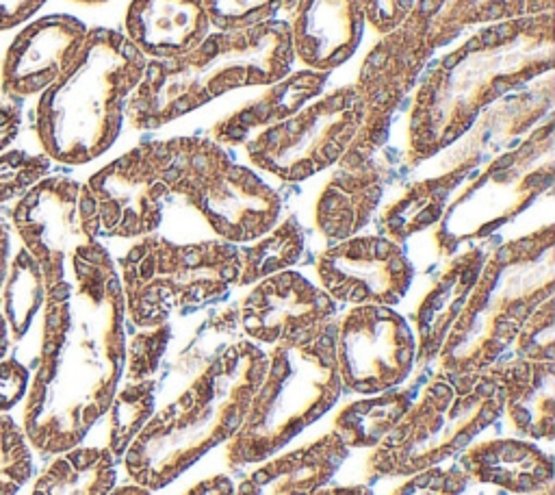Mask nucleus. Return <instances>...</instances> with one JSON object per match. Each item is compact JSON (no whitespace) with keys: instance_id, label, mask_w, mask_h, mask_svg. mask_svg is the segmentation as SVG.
<instances>
[{"instance_id":"6","label":"nucleus","mask_w":555,"mask_h":495,"mask_svg":"<svg viewBox=\"0 0 555 495\" xmlns=\"http://www.w3.org/2000/svg\"><path fill=\"white\" fill-rule=\"evenodd\" d=\"M553 224L488 250L468 302L440 352L438 371L475 376L503 360L538 304L555 295Z\"/></svg>"},{"instance_id":"34","label":"nucleus","mask_w":555,"mask_h":495,"mask_svg":"<svg viewBox=\"0 0 555 495\" xmlns=\"http://www.w3.org/2000/svg\"><path fill=\"white\" fill-rule=\"evenodd\" d=\"M4 321L11 341H20L43 304L46 284L39 265L22 248L4 278Z\"/></svg>"},{"instance_id":"39","label":"nucleus","mask_w":555,"mask_h":495,"mask_svg":"<svg viewBox=\"0 0 555 495\" xmlns=\"http://www.w3.org/2000/svg\"><path fill=\"white\" fill-rule=\"evenodd\" d=\"M48 156L24 154L20 150L0 156V204L22 195L48 172Z\"/></svg>"},{"instance_id":"47","label":"nucleus","mask_w":555,"mask_h":495,"mask_svg":"<svg viewBox=\"0 0 555 495\" xmlns=\"http://www.w3.org/2000/svg\"><path fill=\"white\" fill-rule=\"evenodd\" d=\"M312 495H373V491L364 484H351V486H332V488H317Z\"/></svg>"},{"instance_id":"46","label":"nucleus","mask_w":555,"mask_h":495,"mask_svg":"<svg viewBox=\"0 0 555 495\" xmlns=\"http://www.w3.org/2000/svg\"><path fill=\"white\" fill-rule=\"evenodd\" d=\"M9 250H11L9 226H7L4 219L0 217V289H2L4 278H7V271H9Z\"/></svg>"},{"instance_id":"29","label":"nucleus","mask_w":555,"mask_h":495,"mask_svg":"<svg viewBox=\"0 0 555 495\" xmlns=\"http://www.w3.org/2000/svg\"><path fill=\"white\" fill-rule=\"evenodd\" d=\"M412 11L425 20L427 41L436 50L468 28L548 13L553 0H418Z\"/></svg>"},{"instance_id":"11","label":"nucleus","mask_w":555,"mask_h":495,"mask_svg":"<svg viewBox=\"0 0 555 495\" xmlns=\"http://www.w3.org/2000/svg\"><path fill=\"white\" fill-rule=\"evenodd\" d=\"M553 119L533 128L522 143L490 158L444 208L434 241L440 256L462 243L481 241L520 215L553 185Z\"/></svg>"},{"instance_id":"14","label":"nucleus","mask_w":555,"mask_h":495,"mask_svg":"<svg viewBox=\"0 0 555 495\" xmlns=\"http://www.w3.org/2000/svg\"><path fill=\"white\" fill-rule=\"evenodd\" d=\"M11 221L24 250L41 269L46 289L65 280L74 250L100 234L98 208L87 185L67 176L37 180L17 200Z\"/></svg>"},{"instance_id":"32","label":"nucleus","mask_w":555,"mask_h":495,"mask_svg":"<svg viewBox=\"0 0 555 495\" xmlns=\"http://www.w3.org/2000/svg\"><path fill=\"white\" fill-rule=\"evenodd\" d=\"M412 397L405 389H386L364 399L347 404L336 417L332 432L345 447H375L410 408Z\"/></svg>"},{"instance_id":"27","label":"nucleus","mask_w":555,"mask_h":495,"mask_svg":"<svg viewBox=\"0 0 555 495\" xmlns=\"http://www.w3.org/2000/svg\"><path fill=\"white\" fill-rule=\"evenodd\" d=\"M460 154L462 156L449 169L410 185L379 213L377 226L384 237L401 243L440 221L451 193L483 161L479 154L466 150H460Z\"/></svg>"},{"instance_id":"50","label":"nucleus","mask_w":555,"mask_h":495,"mask_svg":"<svg viewBox=\"0 0 555 495\" xmlns=\"http://www.w3.org/2000/svg\"><path fill=\"white\" fill-rule=\"evenodd\" d=\"M293 4H295V0H282V7H284L286 11H288Z\"/></svg>"},{"instance_id":"42","label":"nucleus","mask_w":555,"mask_h":495,"mask_svg":"<svg viewBox=\"0 0 555 495\" xmlns=\"http://www.w3.org/2000/svg\"><path fill=\"white\" fill-rule=\"evenodd\" d=\"M28 382L30 376L26 365L17 358L0 360V412L11 410L26 395Z\"/></svg>"},{"instance_id":"23","label":"nucleus","mask_w":555,"mask_h":495,"mask_svg":"<svg viewBox=\"0 0 555 495\" xmlns=\"http://www.w3.org/2000/svg\"><path fill=\"white\" fill-rule=\"evenodd\" d=\"M347 454L349 447L334 432H327L297 449L269 456L241 480L234 495H312L330 482Z\"/></svg>"},{"instance_id":"20","label":"nucleus","mask_w":555,"mask_h":495,"mask_svg":"<svg viewBox=\"0 0 555 495\" xmlns=\"http://www.w3.org/2000/svg\"><path fill=\"white\" fill-rule=\"evenodd\" d=\"M291 48L308 69L330 72L358 48L364 15L358 0H295L288 9Z\"/></svg>"},{"instance_id":"17","label":"nucleus","mask_w":555,"mask_h":495,"mask_svg":"<svg viewBox=\"0 0 555 495\" xmlns=\"http://www.w3.org/2000/svg\"><path fill=\"white\" fill-rule=\"evenodd\" d=\"M317 274L334 302L392 306L408 293L414 267L399 243L384 234H364L336 241L321 252Z\"/></svg>"},{"instance_id":"13","label":"nucleus","mask_w":555,"mask_h":495,"mask_svg":"<svg viewBox=\"0 0 555 495\" xmlns=\"http://www.w3.org/2000/svg\"><path fill=\"white\" fill-rule=\"evenodd\" d=\"M431 54L425 20L416 11L373 46L353 85L362 106V122L338 163H358L377 154L388 139L395 111L416 85Z\"/></svg>"},{"instance_id":"2","label":"nucleus","mask_w":555,"mask_h":495,"mask_svg":"<svg viewBox=\"0 0 555 495\" xmlns=\"http://www.w3.org/2000/svg\"><path fill=\"white\" fill-rule=\"evenodd\" d=\"M553 63V11L477 28L425 74L410 111L408 163H423L462 139L490 104Z\"/></svg>"},{"instance_id":"22","label":"nucleus","mask_w":555,"mask_h":495,"mask_svg":"<svg viewBox=\"0 0 555 495\" xmlns=\"http://www.w3.org/2000/svg\"><path fill=\"white\" fill-rule=\"evenodd\" d=\"M503 389L512 430L535 441L555 439V363L507 358L486 369Z\"/></svg>"},{"instance_id":"37","label":"nucleus","mask_w":555,"mask_h":495,"mask_svg":"<svg viewBox=\"0 0 555 495\" xmlns=\"http://www.w3.org/2000/svg\"><path fill=\"white\" fill-rule=\"evenodd\" d=\"M514 356L555 363V295L538 304L527 317L514 341Z\"/></svg>"},{"instance_id":"4","label":"nucleus","mask_w":555,"mask_h":495,"mask_svg":"<svg viewBox=\"0 0 555 495\" xmlns=\"http://www.w3.org/2000/svg\"><path fill=\"white\" fill-rule=\"evenodd\" d=\"M291 30L284 20L232 33H208L195 48L173 59H152L126 102L134 128H160L221 93L271 85L293 65Z\"/></svg>"},{"instance_id":"10","label":"nucleus","mask_w":555,"mask_h":495,"mask_svg":"<svg viewBox=\"0 0 555 495\" xmlns=\"http://www.w3.org/2000/svg\"><path fill=\"white\" fill-rule=\"evenodd\" d=\"M165 178L228 243H249L269 232L282 200L258 174L234 163L210 137L167 139Z\"/></svg>"},{"instance_id":"31","label":"nucleus","mask_w":555,"mask_h":495,"mask_svg":"<svg viewBox=\"0 0 555 495\" xmlns=\"http://www.w3.org/2000/svg\"><path fill=\"white\" fill-rule=\"evenodd\" d=\"M115 486V456L108 447L76 445L54 454L33 495H106Z\"/></svg>"},{"instance_id":"15","label":"nucleus","mask_w":555,"mask_h":495,"mask_svg":"<svg viewBox=\"0 0 555 495\" xmlns=\"http://www.w3.org/2000/svg\"><path fill=\"white\" fill-rule=\"evenodd\" d=\"M334 354L340 386L373 395L399 386L414 369L416 339L408 321L390 306L362 304L336 323Z\"/></svg>"},{"instance_id":"41","label":"nucleus","mask_w":555,"mask_h":495,"mask_svg":"<svg viewBox=\"0 0 555 495\" xmlns=\"http://www.w3.org/2000/svg\"><path fill=\"white\" fill-rule=\"evenodd\" d=\"M364 20L382 35L397 28L418 0H358Z\"/></svg>"},{"instance_id":"30","label":"nucleus","mask_w":555,"mask_h":495,"mask_svg":"<svg viewBox=\"0 0 555 495\" xmlns=\"http://www.w3.org/2000/svg\"><path fill=\"white\" fill-rule=\"evenodd\" d=\"M553 102V87L516 93L503 102L490 104L468 128V141L462 150L488 158L509 141L525 135Z\"/></svg>"},{"instance_id":"28","label":"nucleus","mask_w":555,"mask_h":495,"mask_svg":"<svg viewBox=\"0 0 555 495\" xmlns=\"http://www.w3.org/2000/svg\"><path fill=\"white\" fill-rule=\"evenodd\" d=\"M327 82V72L301 69L286 74L271 82V87L230 117L217 122L210 130V139L219 145H238L247 141L251 132H260L291 115H295L308 100L317 98Z\"/></svg>"},{"instance_id":"33","label":"nucleus","mask_w":555,"mask_h":495,"mask_svg":"<svg viewBox=\"0 0 555 495\" xmlns=\"http://www.w3.org/2000/svg\"><path fill=\"white\" fill-rule=\"evenodd\" d=\"M304 228L295 215L275 224L251 243L238 245V287L254 284L295 265L304 254Z\"/></svg>"},{"instance_id":"36","label":"nucleus","mask_w":555,"mask_h":495,"mask_svg":"<svg viewBox=\"0 0 555 495\" xmlns=\"http://www.w3.org/2000/svg\"><path fill=\"white\" fill-rule=\"evenodd\" d=\"M33 473V447L24 430L0 415V495H15Z\"/></svg>"},{"instance_id":"12","label":"nucleus","mask_w":555,"mask_h":495,"mask_svg":"<svg viewBox=\"0 0 555 495\" xmlns=\"http://www.w3.org/2000/svg\"><path fill=\"white\" fill-rule=\"evenodd\" d=\"M362 106L353 85L340 87L245 143L249 161L286 182H301L336 165L353 141Z\"/></svg>"},{"instance_id":"9","label":"nucleus","mask_w":555,"mask_h":495,"mask_svg":"<svg viewBox=\"0 0 555 495\" xmlns=\"http://www.w3.org/2000/svg\"><path fill=\"white\" fill-rule=\"evenodd\" d=\"M119 269L128 319L137 328H154L178 310L223 297L238 280V245L176 243L152 232L119 258Z\"/></svg>"},{"instance_id":"16","label":"nucleus","mask_w":555,"mask_h":495,"mask_svg":"<svg viewBox=\"0 0 555 495\" xmlns=\"http://www.w3.org/2000/svg\"><path fill=\"white\" fill-rule=\"evenodd\" d=\"M167 158V139L143 141L89 178L100 234L141 239L158 228L171 195L165 178Z\"/></svg>"},{"instance_id":"25","label":"nucleus","mask_w":555,"mask_h":495,"mask_svg":"<svg viewBox=\"0 0 555 495\" xmlns=\"http://www.w3.org/2000/svg\"><path fill=\"white\" fill-rule=\"evenodd\" d=\"M486 256V245H473L457 254L416 306V363L425 365L438 356L449 330L468 302Z\"/></svg>"},{"instance_id":"3","label":"nucleus","mask_w":555,"mask_h":495,"mask_svg":"<svg viewBox=\"0 0 555 495\" xmlns=\"http://www.w3.org/2000/svg\"><path fill=\"white\" fill-rule=\"evenodd\" d=\"M267 365L269 356L247 339L217 352L171 404L147 419L124 452L132 482L158 491L208 449L230 441L267 373Z\"/></svg>"},{"instance_id":"48","label":"nucleus","mask_w":555,"mask_h":495,"mask_svg":"<svg viewBox=\"0 0 555 495\" xmlns=\"http://www.w3.org/2000/svg\"><path fill=\"white\" fill-rule=\"evenodd\" d=\"M106 495H152V493L139 484H126L119 488H111Z\"/></svg>"},{"instance_id":"44","label":"nucleus","mask_w":555,"mask_h":495,"mask_svg":"<svg viewBox=\"0 0 555 495\" xmlns=\"http://www.w3.org/2000/svg\"><path fill=\"white\" fill-rule=\"evenodd\" d=\"M184 495H234V486L228 475H210L191 486Z\"/></svg>"},{"instance_id":"38","label":"nucleus","mask_w":555,"mask_h":495,"mask_svg":"<svg viewBox=\"0 0 555 495\" xmlns=\"http://www.w3.org/2000/svg\"><path fill=\"white\" fill-rule=\"evenodd\" d=\"M202 4L217 30L232 33L273 20L282 0H202Z\"/></svg>"},{"instance_id":"26","label":"nucleus","mask_w":555,"mask_h":495,"mask_svg":"<svg viewBox=\"0 0 555 495\" xmlns=\"http://www.w3.org/2000/svg\"><path fill=\"white\" fill-rule=\"evenodd\" d=\"M468 480L494 484L527 495L553 484V458L535 443L520 439H490L462 452L460 462Z\"/></svg>"},{"instance_id":"45","label":"nucleus","mask_w":555,"mask_h":495,"mask_svg":"<svg viewBox=\"0 0 555 495\" xmlns=\"http://www.w3.org/2000/svg\"><path fill=\"white\" fill-rule=\"evenodd\" d=\"M20 111L9 104H0V150H4L17 135Z\"/></svg>"},{"instance_id":"19","label":"nucleus","mask_w":555,"mask_h":495,"mask_svg":"<svg viewBox=\"0 0 555 495\" xmlns=\"http://www.w3.org/2000/svg\"><path fill=\"white\" fill-rule=\"evenodd\" d=\"M87 33L80 20L63 13L28 24L7 50L2 63L4 93L20 100L48 89L76 63Z\"/></svg>"},{"instance_id":"21","label":"nucleus","mask_w":555,"mask_h":495,"mask_svg":"<svg viewBox=\"0 0 555 495\" xmlns=\"http://www.w3.org/2000/svg\"><path fill=\"white\" fill-rule=\"evenodd\" d=\"M317 206V230L330 241L356 237L377 211L390 169L377 156L358 163H336Z\"/></svg>"},{"instance_id":"51","label":"nucleus","mask_w":555,"mask_h":495,"mask_svg":"<svg viewBox=\"0 0 555 495\" xmlns=\"http://www.w3.org/2000/svg\"><path fill=\"white\" fill-rule=\"evenodd\" d=\"M76 2H85V4H98V2H106V0H76Z\"/></svg>"},{"instance_id":"43","label":"nucleus","mask_w":555,"mask_h":495,"mask_svg":"<svg viewBox=\"0 0 555 495\" xmlns=\"http://www.w3.org/2000/svg\"><path fill=\"white\" fill-rule=\"evenodd\" d=\"M46 0H0V30L28 20Z\"/></svg>"},{"instance_id":"18","label":"nucleus","mask_w":555,"mask_h":495,"mask_svg":"<svg viewBox=\"0 0 555 495\" xmlns=\"http://www.w3.org/2000/svg\"><path fill=\"white\" fill-rule=\"evenodd\" d=\"M336 304L299 271L271 274L241 300V330L264 345H295L317 337L334 321Z\"/></svg>"},{"instance_id":"8","label":"nucleus","mask_w":555,"mask_h":495,"mask_svg":"<svg viewBox=\"0 0 555 495\" xmlns=\"http://www.w3.org/2000/svg\"><path fill=\"white\" fill-rule=\"evenodd\" d=\"M503 412V389L488 373H434L416 404L373 447L366 471L379 475H412L440 465L494 423Z\"/></svg>"},{"instance_id":"5","label":"nucleus","mask_w":555,"mask_h":495,"mask_svg":"<svg viewBox=\"0 0 555 495\" xmlns=\"http://www.w3.org/2000/svg\"><path fill=\"white\" fill-rule=\"evenodd\" d=\"M145 63L124 33L89 30L76 63L37 102V137L46 154L67 165L104 154L119 135L126 102Z\"/></svg>"},{"instance_id":"49","label":"nucleus","mask_w":555,"mask_h":495,"mask_svg":"<svg viewBox=\"0 0 555 495\" xmlns=\"http://www.w3.org/2000/svg\"><path fill=\"white\" fill-rule=\"evenodd\" d=\"M9 341H11V337H9V328H7L4 317L0 315V358L7 354V350H9Z\"/></svg>"},{"instance_id":"35","label":"nucleus","mask_w":555,"mask_h":495,"mask_svg":"<svg viewBox=\"0 0 555 495\" xmlns=\"http://www.w3.org/2000/svg\"><path fill=\"white\" fill-rule=\"evenodd\" d=\"M156 402V376L143 380H126L117 389L108 408V449L115 458H121L139 430L154 415Z\"/></svg>"},{"instance_id":"24","label":"nucleus","mask_w":555,"mask_h":495,"mask_svg":"<svg viewBox=\"0 0 555 495\" xmlns=\"http://www.w3.org/2000/svg\"><path fill=\"white\" fill-rule=\"evenodd\" d=\"M126 37L152 59H173L208 35L202 0H132L126 11Z\"/></svg>"},{"instance_id":"7","label":"nucleus","mask_w":555,"mask_h":495,"mask_svg":"<svg viewBox=\"0 0 555 495\" xmlns=\"http://www.w3.org/2000/svg\"><path fill=\"white\" fill-rule=\"evenodd\" d=\"M336 323L295 345H273L267 373L247 412L228 441L230 467L267 460L301 430L321 419L338 399L343 386L334 354Z\"/></svg>"},{"instance_id":"40","label":"nucleus","mask_w":555,"mask_h":495,"mask_svg":"<svg viewBox=\"0 0 555 495\" xmlns=\"http://www.w3.org/2000/svg\"><path fill=\"white\" fill-rule=\"evenodd\" d=\"M468 486V475L460 465L455 467H427L416 471L397 486L390 495H462Z\"/></svg>"},{"instance_id":"1","label":"nucleus","mask_w":555,"mask_h":495,"mask_svg":"<svg viewBox=\"0 0 555 495\" xmlns=\"http://www.w3.org/2000/svg\"><path fill=\"white\" fill-rule=\"evenodd\" d=\"M69 265L74 282L43 295L39 360L22 410L30 447L46 456L76 447L108 412L126 365V306L111 254L95 239Z\"/></svg>"}]
</instances>
